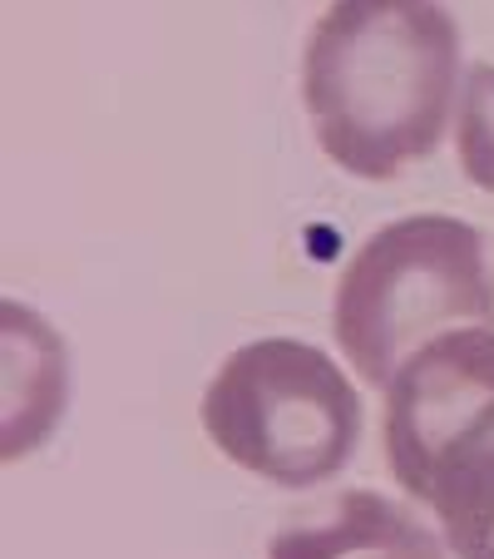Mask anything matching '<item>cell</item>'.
<instances>
[{
	"label": "cell",
	"instance_id": "8992f818",
	"mask_svg": "<svg viewBox=\"0 0 494 559\" xmlns=\"http://www.w3.org/2000/svg\"><path fill=\"white\" fill-rule=\"evenodd\" d=\"M455 148H460L465 179L494 193V64H470V74H465Z\"/></svg>",
	"mask_w": 494,
	"mask_h": 559
},
{
	"label": "cell",
	"instance_id": "7a4b0ae2",
	"mask_svg": "<svg viewBox=\"0 0 494 559\" xmlns=\"http://www.w3.org/2000/svg\"><path fill=\"white\" fill-rule=\"evenodd\" d=\"M386 461L455 559H494V328L431 337L386 386Z\"/></svg>",
	"mask_w": 494,
	"mask_h": 559
},
{
	"label": "cell",
	"instance_id": "5b68a950",
	"mask_svg": "<svg viewBox=\"0 0 494 559\" xmlns=\"http://www.w3.org/2000/svg\"><path fill=\"white\" fill-rule=\"evenodd\" d=\"M267 559H445V545L406 506L376 490H347L316 520L287 525Z\"/></svg>",
	"mask_w": 494,
	"mask_h": 559
},
{
	"label": "cell",
	"instance_id": "6da1fadb",
	"mask_svg": "<svg viewBox=\"0 0 494 559\" xmlns=\"http://www.w3.org/2000/svg\"><path fill=\"white\" fill-rule=\"evenodd\" d=\"M460 25L441 0H332L302 50V105L322 154L357 179H396L445 139Z\"/></svg>",
	"mask_w": 494,
	"mask_h": 559
},
{
	"label": "cell",
	"instance_id": "277c9868",
	"mask_svg": "<svg viewBox=\"0 0 494 559\" xmlns=\"http://www.w3.org/2000/svg\"><path fill=\"white\" fill-rule=\"evenodd\" d=\"M357 386L337 357L297 337H257L238 347L203 391V431L238 471L282 490H312L357 455Z\"/></svg>",
	"mask_w": 494,
	"mask_h": 559
},
{
	"label": "cell",
	"instance_id": "3957f363",
	"mask_svg": "<svg viewBox=\"0 0 494 559\" xmlns=\"http://www.w3.org/2000/svg\"><path fill=\"white\" fill-rule=\"evenodd\" d=\"M465 322L494 328L484 233L450 213H415L376 228L341 267L332 332L366 386H390L406 357Z\"/></svg>",
	"mask_w": 494,
	"mask_h": 559
}]
</instances>
